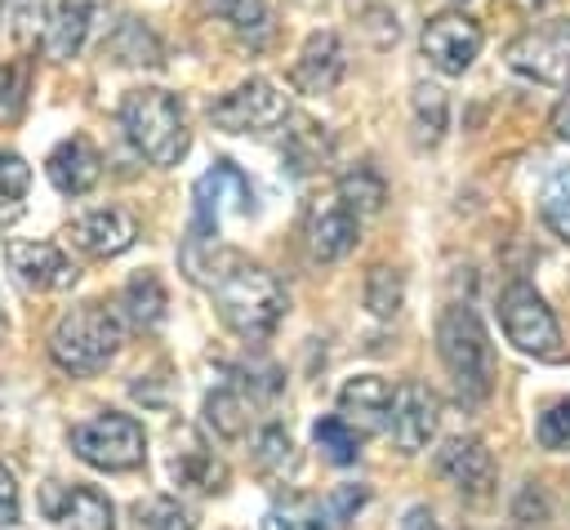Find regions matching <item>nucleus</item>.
<instances>
[{
    "mask_svg": "<svg viewBox=\"0 0 570 530\" xmlns=\"http://www.w3.org/2000/svg\"><path fill=\"white\" fill-rule=\"evenodd\" d=\"M285 156H289V169H294V174H307V169H316V165L330 156V143H325V134H321L316 125H303V129L289 134Z\"/></svg>",
    "mask_w": 570,
    "mask_h": 530,
    "instance_id": "nucleus-34",
    "label": "nucleus"
},
{
    "mask_svg": "<svg viewBox=\"0 0 570 530\" xmlns=\"http://www.w3.org/2000/svg\"><path fill=\"white\" fill-rule=\"evenodd\" d=\"M102 53L125 62V67H160V40L138 18H120V27L107 36Z\"/></svg>",
    "mask_w": 570,
    "mask_h": 530,
    "instance_id": "nucleus-24",
    "label": "nucleus"
},
{
    "mask_svg": "<svg viewBox=\"0 0 570 530\" xmlns=\"http://www.w3.org/2000/svg\"><path fill=\"white\" fill-rule=\"evenodd\" d=\"M67 441H71L76 459H85L98 472H129L147 454L142 423L134 414H120V410H102V414L76 423Z\"/></svg>",
    "mask_w": 570,
    "mask_h": 530,
    "instance_id": "nucleus-6",
    "label": "nucleus"
},
{
    "mask_svg": "<svg viewBox=\"0 0 570 530\" xmlns=\"http://www.w3.org/2000/svg\"><path fill=\"white\" fill-rule=\"evenodd\" d=\"M499 321H503V334L512 347H521L525 356L534 361H561L566 356V338H561V325L552 316V307L543 303V294L525 281H512L503 294H499Z\"/></svg>",
    "mask_w": 570,
    "mask_h": 530,
    "instance_id": "nucleus-7",
    "label": "nucleus"
},
{
    "mask_svg": "<svg viewBox=\"0 0 570 530\" xmlns=\"http://www.w3.org/2000/svg\"><path fill=\"white\" fill-rule=\"evenodd\" d=\"M169 477H174L178 490H196V494H218L227 485L223 459L191 428H178L174 441H169Z\"/></svg>",
    "mask_w": 570,
    "mask_h": 530,
    "instance_id": "nucleus-13",
    "label": "nucleus"
},
{
    "mask_svg": "<svg viewBox=\"0 0 570 530\" xmlns=\"http://www.w3.org/2000/svg\"><path fill=\"white\" fill-rule=\"evenodd\" d=\"M370 499V490L365 485H338L330 499H325V508H330V517H334V526H343L361 503Z\"/></svg>",
    "mask_w": 570,
    "mask_h": 530,
    "instance_id": "nucleus-37",
    "label": "nucleus"
},
{
    "mask_svg": "<svg viewBox=\"0 0 570 530\" xmlns=\"http://www.w3.org/2000/svg\"><path fill=\"white\" fill-rule=\"evenodd\" d=\"M436 423H441V396L428 387V383H401L392 392V414H387V428H392V441L405 450V454H419L432 436H436Z\"/></svg>",
    "mask_w": 570,
    "mask_h": 530,
    "instance_id": "nucleus-11",
    "label": "nucleus"
},
{
    "mask_svg": "<svg viewBox=\"0 0 570 530\" xmlns=\"http://www.w3.org/2000/svg\"><path fill=\"white\" fill-rule=\"evenodd\" d=\"M534 436H539L543 450H570V396L557 401V405H548V410L539 414Z\"/></svg>",
    "mask_w": 570,
    "mask_h": 530,
    "instance_id": "nucleus-35",
    "label": "nucleus"
},
{
    "mask_svg": "<svg viewBox=\"0 0 570 530\" xmlns=\"http://www.w3.org/2000/svg\"><path fill=\"white\" fill-rule=\"evenodd\" d=\"M303 232H307V249H312V258L334 263V258H343V254L356 245V214H352L338 196H321V200L307 205V223H303Z\"/></svg>",
    "mask_w": 570,
    "mask_h": 530,
    "instance_id": "nucleus-16",
    "label": "nucleus"
},
{
    "mask_svg": "<svg viewBox=\"0 0 570 530\" xmlns=\"http://www.w3.org/2000/svg\"><path fill=\"white\" fill-rule=\"evenodd\" d=\"M539 214H543V223H548L552 236L570 241V169H557L548 178V187L539 196Z\"/></svg>",
    "mask_w": 570,
    "mask_h": 530,
    "instance_id": "nucleus-32",
    "label": "nucleus"
},
{
    "mask_svg": "<svg viewBox=\"0 0 570 530\" xmlns=\"http://www.w3.org/2000/svg\"><path fill=\"white\" fill-rule=\"evenodd\" d=\"M254 410V401L245 396V387H236V383H223V387H214L209 396H205V423L223 436V441H240L245 432H249V414Z\"/></svg>",
    "mask_w": 570,
    "mask_h": 530,
    "instance_id": "nucleus-23",
    "label": "nucleus"
},
{
    "mask_svg": "<svg viewBox=\"0 0 570 530\" xmlns=\"http://www.w3.org/2000/svg\"><path fill=\"white\" fill-rule=\"evenodd\" d=\"M31 187V169L18 151H0V209H13Z\"/></svg>",
    "mask_w": 570,
    "mask_h": 530,
    "instance_id": "nucleus-36",
    "label": "nucleus"
},
{
    "mask_svg": "<svg viewBox=\"0 0 570 530\" xmlns=\"http://www.w3.org/2000/svg\"><path fill=\"white\" fill-rule=\"evenodd\" d=\"M285 116H289V98L263 76L236 85L209 107V120L223 134H263V129H276Z\"/></svg>",
    "mask_w": 570,
    "mask_h": 530,
    "instance_id": "nucleus-8",
    "label": "nucleus"
},
{
    "mask_svg": "<svg viewBox=\"0 0 570 530\" xmlns=\"http://www.w3.org/2000/svg\"><path fill=\"white\" fill-rule=\"evenodd\" d=\"M223 209L254 214V187L232 160H214V169H205L191 187V227H187V241H183V272L191 281H205V272L218 254Z\"/></svg>",
    "mask_w": 570,
    "mask_h": 530,
    "instance_id": "nucleus-2",
    "label": "nucleus"
},
{
    "mask_svg": "<svg viewBox=\"0 0 570 530\" xmlns=\"http://www.w3.org/2000/svg\"><path fill=\"white\" fill-rule=\"evenodd\" d=\"M120 343H125V321L102 303L67 307L49 330V356L67 374H98L120 352Z\"/></svg>",
    "mask_w": 570,
    "mask_h": 530,
    "instance_id": "nucleus-3",
    "label": "nucleus"
},
{
    "mask_svg": "<svg viewBox=\"0 0 570 530\" xmlns=\"http://www.w3.org/2000/svg\"><path fill=\"white\" fill-rule=\"evenodd\" d=\"M67 236H71V245L80 249V254H89V258H116V254H125L134 241H138V223L125 214V209H89V214H80L71 227H67Z\"/></svg>",
    "mask_w": 570,
    "mask_h": 530,
    "instance_id": "nucleus-17",
    "label": "nucleus"
},
{
    "mask_svg": "<svg viewBox=\"0 0 570 530\" xmlns=\"http://www.w3.org/2000/svg\"><path fill=\"white\" fill-rule=\"evenodd\" d=\"M138 526H142V530H196L191 512H187L178 499H169V494L138 503Z\"/></svg>",
    "mask_w": 570,
    "mask_h": 530,
    "instance_id": "nucleus-33",
    "label": "nucleus"
},
{
    "mask_svg": "<svg viewBox=\"0 0 570 530\" xmlns=\"http://www.w3.org/2000/svg\"><path fill=\"white\" fill-rule=\"evenodd\" d=\"M338 414L365 436V432H383L387 414H392V387L379 374H356L343 383L338 392Z\"/></svg>",
    "mask_w": 570,
    "mask_h": 530,
    "instance_id": "nucleus-20",
    "label": "nucleus"
},
{
    "mask_svg": "<svg viewBox=\"0 0 570 530\" xmlns=\"http://www.w3.org/2000/svg\"><path fill=\"white\" fill-rule=\"evenodd\" d=\"M436 352H441V365L450 370L454 379V392L463 401H485L490 396V383H494V352H490V338H485V325L472 307L463 303H450L436 321Z\"/></svg>",
    "mask_w": 570,
    "mask_h": 530,
    "instance_id": "nucleus-4",
    "label": "nucleus"
},
{
    "mask_svg": "<svg viewBox=\"0 0 570 530\" xmlns=\"http://www.w3.org/2000/svg\"><path fill=\"white\" fill-rule=\"evenodd\" d=\"M254 463H258L263 477H285V472L298 468V450H294V441H289V432H285L281 423H267V428L258 432V441H254Z\"/></svg>",
    "mask_w": 570,
    "mask_h": 530,
    "instance_id": "nucleus-30",
    "label": "nucleus"
},
{
    "mask_svg": "<svg viewBox=\"0 0 570 530\" xmlns=\"http://www.w3.org/2000/svg\"><path fill=\"white\" fill-rule=\"evenodd\" d=\"M263 530H334V517L325 503H316L307 494H289V499L267 508Z\"/></svg>",
    "mask_w": 570,
    "mask_h": 530,
    "instance_id": "nucleus-25",
    "label": "nucleus"
},
{
    "mask_svg": "<svg viewBox=\"0 0 570 530\" xmlns=\"http://www.w3.org/2000/svg\"><path fill=\"white\" fill-rule=\"evenodd\" d=\"M521 9H539V4H548V0H517Z\"/></svg>",
    "mask_w": 570,
    "mask_h": 530,
    "instance_id": "nucleus-41",
    "label": "nucleus"
},
{
    "mask_svg": "<svg viewBox=\"0 0 570 530\" xmlns=\"http://www.w3.org/2000/svg\"><path fill=\"white\" fill-rule=\"evenodd\" d=\"M45 174H49V183H53L62 196H85V192L102 178V156H98V147H94L85 134H71V138H62V143L49 151Z\"/></svg>",
    "mask_w": 570,
    "mask_h": 530,
    "instance_id": "nucleus-19",
    "label": "nucleus"
},
{
    "mask_svg": "<svg viewBox=\"0 0 570 530\" xmlns=\"http://www.w3.org/2000/svg\"><path fill=\"white\" fill-rule=\"evenodd\" d=\"M85 36H89V4L85 0L53 4L49 27H45V53L49 58H76L80 45H85Z\"/></svg>",
    "mask_w": 570,
    "mask_h": 530,
    "instance_id": "nucleus-22",
    "label": "nucleus"
},
{
    "mask_svg": "<svg viewBox=\"0 0 570 530\" xmlns=\"http://www.w3.org/2000/svg\"><path fill=\"white\" fill-rule=\"evenodd\" d=\"M436 472L468 499H485L494 490V454L476 436H454L436 454Z\"/></svg>",
    "mask_w": 570,
    "mask_h": 530,
    "instance_id": "nucleus-14",
    "label": "nucleus"
},
{
    "mask_svg": "<svg viewBox=\"0 0 570 530\" xmlns=\"http://www.w3.org/2000/svg\"><path fill=\"white\" fill-rule=\"evenodd\" d=\"M165 285L156 272H138L125 289H120V321H129L134 330H156L165 321Z\"/></svg>",
    "mask_w": 570,
    "mask_h": 530,
    "instance_id": "nucleus-21",
    "label": "nucleus"
},
{
    "mask_svg": "<svg viewBox=\"0 0 570 530\" xmlns=\"http://www.w3.org/2000/svg\"><path fill=\"white\" fill-rule=\"evenodd\" d=\"M9 334V316H4V307H0V338Z\"/></svg>",
    "mask_w": 570,
    "mask_h": 530,
    "instance_id": "nucleus-42",
    "label": "nucleus"
},
{
    "mask_svg": "<svg viewBox=\"0 0 570 530\" xmlns=\"http://www.w3.org/2000/svg\"><path fill=\"white\" fill-rule=\"evenodd\" d=\"M18 521V485H13V472L0 463V526H13Z\"/></svg>",
    "mask_w": 570,
    "mask_h": 530,
    "instance_id": "nucleus-38",
    "label": "nucleus"
},
{
    "mask_svg": "<svg viewBox=\"0 0 570 530\" xmlns=\"http://www.w3.org/2000/svg\"><path fill=\"white\" fill-rule=\"evenodd\" d=\"M508 67L539 85H570V18L530 27L508 45Z\"/></svg>",
    "mask_w": 570,
    "mask_h": 530,
    "instance_id": "nucleus-9",
    "label": "nucleus"
},
{
    "mask_svg": "<svg viewBox=\"0 0 570 530\" xmlns=\"http://www.w3.org/2000/svg\"><path fill=\"white\" fill-rule=\"evenodd\" d=\"M200 4H205L209 13H218V18H227L232 31L245 36V40H254V45H263V40L272 36L267 0H200Z\"/></svg>",
    "mask_w": 570,
    "mask_h": 530,
    "instance_id": "nucleus-26",
    "label": "nucleus"
},
{
    "mask_svg": "<svg viewBox=\"0 0 570 530\" xmlns=\"http://www.w3.org/2000/svg\"><path fill=\"white\" fill-rule=\"evenodd\" d=\"M347 71V53H343V40L334 31H312L294 58V71L289 80L303 89V94H330Z\"/></svg>",
    "mask_w": 570,
    "mask_h": 530,
    "instance_id": "nucleus-18",
    "label": "nucleus"
},
{
    "mask_svg": "<svg viewBox=\"0 0 570 530\" xmlns=\"http://www.w3.org/2000/svg\"><path fill=\"white\" fill-rule=\"evenodd\" d=\"M401 530H441V521L428 512V508H410L405 512V526Z\"/></svg>",
    "mask_w": 570,
    "mask_h": 530,
    "instance_id": "nucleus-40",
    "label": "nucleus"
},
{
    "mask_svg": "<svg viewBox=\"0 0 570 530\" xmlns=\"http://www.w3.org/2000/svg\"><path fill=\"white\" fill-rule=\"evenodd\" d=\"M4 254H9L13 276L27 289H67V285H76V267L53 241H9Z\"/></svg>",
    "mask_w": 570,
    "mask_h": 530,
    "instance_id": "nucleus-15",
    "label": "nucleus"
},
{
    "mask_svg": "<svg viewBox=\"0 0 570 530\" xmlns=\"http://www.w3.org/2000/svg\"><path fill=\"white\" fill-rule=\"evenodd\" d=\"M450 125V102L436 85H414V143L436 147Z\"/></svg>",
    "mask_w": 570,
    "mask_h": 530,
    "instance_id": "nucleus-27",
    "label": "nucleus"
},
{
    "mask_svg": "<svg viewBox=\"0 0 570 530\" xmlns=\"http://www.w3.org/2000/svg\"><path fill=\"white\" fill-rule=\"evenodd\" d=\"M481 27H476V18H468V13H459V9H445V13H432L428 22H423V58L441 71V76H463L472 62H476V53H481Z\"/></svg>",
    "mask_w": 570,
    "mask_h": 530,
    "instance_id": "nucleus-10",
    "label": "nucleus"
},
{
    "mask_svg": "<svg viewBox=\"0 0 570 530\" xmlns=\"http://www.w3.org/2000/svg\"><path fill=\"white\" fill-rule=\"evenodd\" d=\"M312 441H316V450H321L330 463H338V468L356 463V454H361V432H356L343 414H325V419H316Z\"/></svg>",
    "mask_w": 570,
    "mask_h": 530,
    "instance_id": "nucleus-29",
    "label": "nucleus"
},
{
    "mask_svg": "<svg viewBox=\"0 0 570 530\" xmlns=\"http://www.w3.org/2000/svg\"><path fill=\"white\" fill-rule=\"evenodd\" d=\"M120 125L129 143L151 160V165H178L187 156V120L183 102L169 89H129L120 102Z\"/></svg>",
    "mask_w": 570,
    "mask_h": 530,
    "instance_id": "nucleus-5",
    "label": "nucleus"
},
{
    "mask_svg": "<svg viewBox=\"0 0 570 530\" xmlns=\"http://www.w3.org/2000/svg\"><path fill=\"white\" fill-rule=\"evenodd\" d=\"M200 285H209L214 307H218V321L236 338H245V343L272 338V330L281 325V316L289 307L285 285L267 267L245 263V258H236L227 249H218V258L209 263V272H205Z\"/></svg>",
    "mask_w": 570,
    "mask_h": 530,
    "instance_id": "nucleus-1",
    "label": "nucleus"
},
{
    "mask_svg": "<svg viewBox=\"0 0 570 530\" xmlns=\"http://www.w3.org/2000/svg\"><path fill=\"white\" fill-rule=\"evenodd\" d=\"M338 200L361 218V214H379L383 200H387V183L370 169V165H356L338 178Z\"/></svg>",
    "mask_w": 570,
    "mask_h": 530,
    "instance_id": "nucleus-28",
    "label": "nucleus"
},
{
    "mask_svg": "<svg viewBox=\"0 0 570 530\" xmlns=\"http://www.w3.org/2000/svg\"><path fill=\"white\" fill-rule=\"evenodd\" d=\"M401 298H405V281H401V272L396 267H370V276H365V307L374 312V316H396L401 312Z\"/></svg>",
    "mask_w": 570,
    "mask_h": 530,
    "instance_id": "nucleus-31",
    "label": "nucleus"
},
{
    "mask_svg": "<svg viewBox=\"0 0 570 530\" xmlns=\"http://www.w3.org/2000/svg\"><path fill=\"white\" fill-rule=\"evenodd\" d=\"M552 134L570 143V85H566V94H561V102L552 107Z\"/></svg>",
    "mask_w": 570,
    "mask_h": 530,
    "instance_id": "nucleus-39",
    "label": "nucleus"
},
{
    "mask_svg": "<svg viewBox=\"0 0 570 530\" xmlns=\"http://www.w3.org/2000/svg\"><path fill=\"white\" fill-rule=\"evenodd\" d=\"M40 508H45L49 521H58L67 530H116V508L94 485H58V481H49L40 490Z\"/></svg>",
    "mask_w": 570,
    "mask_h": 530,
    "instance_id": "nucleus-12",
    "label": "nucleus"
}]
</instances>
